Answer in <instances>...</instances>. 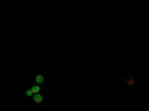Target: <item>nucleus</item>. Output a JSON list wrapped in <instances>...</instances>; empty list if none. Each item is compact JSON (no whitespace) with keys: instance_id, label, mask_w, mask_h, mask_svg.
<instances>
[{"instance_id":"f257e3e1","label":"nucleus","mask_w":149,"mask_h":111,"mask_svg":"<svg viewBox=\"0 0 149 111\" xmlns=\"http://www.w3.org/2000/svg\"><path fill=\"white\" fill-rule=\"evenodd\" d=\"M40 90H42V86H40V85H33L31 88H28L27 91H25V95L30 96V98H33L35 95H38V93H40Z\"/></svg>"},{"instance_id":"f03ea898","label":"nucleus","mask_w":149,"mask_h":111,"mask_svg":"<svg viewBox=\"0 0 149 111\" xmlns=\"http://www.w3.org/2000/svg\"><path fill=\"white\" fill-rule=\"evenodd\" d=\"M33 101H35V103H42V101H43V95H42V93L35 95L33 96Z\"/></svg>"},{"instance_id":"7ed1b4c3","label":"nucleus","mask_w":149,"mask_h":111,"mask_svg":"<svg viewBox=\"0 0 149 111\" xmlns=\"http://www.w3.org/2000/svg\"><path fill=\"white\" fill-rule=\"evenodd\" d=\"M35 81H36V85H40L42 86V83L45 81V78H43V75H36V78H35Z\"/></svg>"},{"instance_id":"20e7f679","label":"nucleus","mask_w":149,"mask_h":111,"mask_svg":"<svg viewBox=\"0 0 149 111\" xmlns=\"http://www.w3.org/2000/svg\"><path fill=\"white\" fill-rule=\"evenodd\" d=\"M128 85H129V86H131V85H134V80L129 78V80H128Z\"/></svg>"}]
</instances>
